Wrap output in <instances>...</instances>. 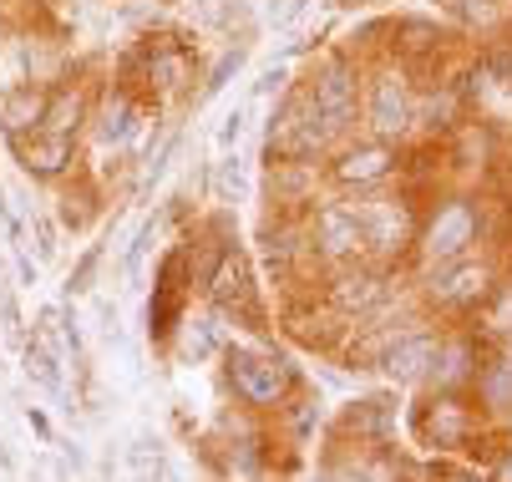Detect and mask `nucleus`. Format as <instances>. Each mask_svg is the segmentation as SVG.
<instances>
[{
    "label": "nucleus",
    "instance_id": "nucleus-1",
    "mask_svg": "<svg viewBox=\"0 0 512 482\" xmlns=\"http://www.w3.org/2000/svg\"><path fill=\"white\" fill-rule=\"evenodd\" d=\"M224 361H229V386L239 391V401H249V406H279L284 401V391H289L284 361L244 351V346H229Z\"/></svg>",
    "mask_w": 512,
    "mask_h": 482
},
{
    "label": "nucleus",
    "instance_id": "nucleus-2",
    "mask_svg": "<svg viewBox=\"0 0 512 482\" xmlns=\"http://www.w3.org/2000/svg\"><path fill=\"white\" fill-rule=\"evenodd\" d=\"M310 117L320 122L325 137H340L355 122V72L345 61H330L310 87Z\"/></svg>",
    "mask_w": 512,
    "mask_h": 482
},
{
    "label": "nucleus",
    "instance_id": "nucleus-3",
    "mask_svg": "<svg viewBox=\"0 0 512 482\" xmlns=\"http://www.w3.org/2000/svg\"><path fill=\"white\" fill-rule=\"evenodd\" d=\"M203 290L224 315H249L254 310V269H249V259L239 249H224L218 264H213V274L203 280Z\"/></svg>",
    "mask_w": 512,
    "mask_h": 482
},
{
    "label": "nucleus",
    "instance_id": "nucleus-4",
    "mask_svg": "<svg viewBox=\"0 0 512 482\" xmlns=\"http://www.w3.org/2000/svg\"><path fill=\"white\" fill-rule=\"evenodd\" d=\"M472 234H477L472 209H467V203H447V209L431 219V229H426L421 249H426V259H431V264H447V259H462V249L472 244Z\"/></svg>",
    "mask_w": 512,
    "mask_h": 482
},
{
    "label": "nucleus",
    "instance_id": "nucleus-5",
    "mask_svg": "<svg viewBox=\"0 0 512 482\" xmlns=\"http://www.w3.org/2000/svg\"><path fill=\"white\" fill-rule=\"evenodd\" d=\"M365 117H371L376 137H401V132L411 127V117H416L406 82H401V77H391V72H386V77H376V82H371V102H365Z\"/></svg>",
    "mask_w": 512,
    "mask_h": 482
},
{
    "label": "nucleus",
    "instance_id": "nucleus-6",
    "mask_svg": "<svg viewBox=\"0 0 512 482\" xmlns=\"http://www.w3.org/2000/svg\"><path fill=\"white\" fill-rule=\"evenodd\" d=\"M16 143V158H21V168L31 173V178H61L66 168H71V137H61V132H26V137H11Z\"/></svg>",
    "mask_w": 512,
    "mask_h": 482
},
{
    "label": "nucleus",
    "instance_id": "nucleus-7",
    "mask_svg": "<svg viewBox=\"0 0 512 482\" xmlns=\"http://www.w3.org/2000/svg\"><path fill=\"white\" fill-rule=\"evenodd\" d=\"M436 361H442V346H436L431 335H406V340H396V346L381 356V366H386L396 381H421Z\"/></svg>",
    "mask_w": 512,
    "mask_h": 482
},
{
    "label": "nucleus",
    "instance_id": "nucleus-8",
    "mask_svg": "<svg viewBox=\"0 0 512 482\" xmlns=\"http://www.w3.org/2000/svg\"><path fill=\"white\" fill-rule=\"evenodd\" d=\"M315 234H320V249H325L330 259H345V254H355V249L365 244L355 209H340V203H330V209L315 214Z\"/></svg>",
    "mask_w": 512,
    "mask_h": 482
},
{
    "label": "nucleus",
    "instance_id": "nucleus-9",
    "mask_svg": "<svg viewBox=\"0 0 512 482\" xmlns=\"http://www.w3.org/2000/svg\"><path fill=\"white\" fill-rule=\"evenodd\" d=\"M41 112H46V87H6L0 92V122H6L11 137H26L41 127Z\"/></svg>",
    "mask_w": 512,
    "mask_h": 482
},
{
    "label": "nucleus",
    "instance_id": "nucleus-10",
    "mask_svg": "<svg viewBox=\"0 0 512 482\" xmlns=\"http://www.w3.org/2000/svg\"><path fill=\"white\" fill-rule=\"evenodd\" d=\"M355 219H360V234L371 239V244H381V249H401V239H406V214H401V209H391V203L371 198L365 209H355Z\"/></svg>",
    "mask_w": 512,
    "mask_h": 482
},
{
    "label": "nucleus",
    "instance_id": "nucleus-11",
    "mask_svg": "<svg viewBox=\"0 0 512 482\" xmlns=\"http://www.w3.org/2000/svg\"><path fill=\"white\" fill-rule=\"evenodd\" d=\"M482 290H487V269L472 264V259H462V264L447 259L442 274H431V295L436 300H477Z\"/></svg>",
    "mask_w": 512,
    "mask_h": 482
},
{
    "label": "nucleus",
    "instance_id": "nucleus-12",
    "mask_svg": "<svg viewBox=\"0 0 512 482\" xmlns=\"http://www.w3.org/2000/svg\"><path fill=\"white\" fill-rule=\"evenodd\" d=\"M87 122V97L77 87H56L46 92V112H41V132H61V137H77V127Z\"/></svg>",
    "mask_w": 512,
    "mask_h": 482
},
{
    "label": "nucleus",
    "instance_id": "nucleus-13",
    "mask_svg": "<svg viewBox=\"0 0 512 482\" xmlns=\"http://www.w3.org/2000/svg\"><path fill=\"white\" fill-rule=\"evenodd\" d=\"M386 173H391L386 143H360V148L340 153V163H335V178H340V183H376V178H386Z\"/></svg>",
    "mask_w": 512,
    "mask_h": 482
},
{
    "label": "nucleus",
    "instance_id": "nucleus-14",
    "mask_svg": "<svg viewBox=\"0 0 512 482\" xmlns=\"http://www.w3.org/2000/svg\"><path fill=\"white\" fill-rule=\"evenodd\" d=\"M132 127H137V107H132V97H127V92H112V97L102 102L97 137H102V143H127Z\"/></svg>",
    "mask_w": 512,
    "mask_h": 482
},
{
    "label": "nucleus",
    "instance_id": "nucleus-15",
    "mask_svg": "<svg viewBox=\"0 0 512 482\" xmlns=\"http://www.w3.org/2000/svg\"><path fill=\"white\" fill-rule=\"evenodd\" d=\"M330 300H335V310H371L376 300H381V280L376 274H345V280H335V290H330Z\"/></svg>",
    "mask_w": 512,
    "mask_h": 482
},
{
    "label": "nucleus",
    "instance_id": "nucleus-16",
    "mask_svg": "<svg viewBox=\"0 0 512 482\" xmlns=\"http://www.w3.org/2000/svg\"><path fill=\"white\" fill-rule=\"evenodd\" d=\"M21 366H26V376H31L36 386H46V391H61V361H56V351H51V340H46V335H36L31 346H26Z\"/></svg>",
    "mask_w": 512,
    "mask_h": 482
},
{
    "label": "nucleus",
    "instance_id": "nucleus-17",
    "mask_svg": "<svg viewBox=\"0 0 512 482\" xmlns=\"http://www.w3.org/2000/svg\"><path fill=\"white\" fill-rule=\"evenodd\" d=\"M148 77H153L163 92H178V87L188 82V51H178V46H153Z\"/></svg>",
    "mask_w": 512,
    "mask_h": 482
},
{
    "label": "nucleus",
    "instance_id": "nucleus-18",
    "mask_svg": "<svg viewBox=\"0 0 512 482\" xmlns=\"http://www.w3.org/2000/svg\"><path fill=\"white\" fill-rule=\"evenodd\" d=\"M173 330H178V356H183V361H193V366H198V361H208V356L218 351V335H213V325H208V320H178Z\"/></svg>",
    "mask_w": 512,
    "mask_h": 482
},
{
    "label": "nucleus",
    "instance_id": "nucleus-19",
    "mask_svg": "<svg viewBox=\"0 0 512 482\" xmlns=\"http://www.w3.org/2000/svg\"><path fill=\"white\" fill-rule=\"evenodd\" d=\"M239 66H244V51H224V56H218V66H213L208 82H203V97L224 92V87H229V77H239Z\"/></svg>",
    "mask_w": 512,
    "mask_h": 482
},
{
    "label": "nucleus",
    "instance_id": "nucleus-20",
    "mask_svg": "<svg viewBox=\"0 0 512 482\" xmlns=\"http://www.w3.org/2000/svg\"><path fill=\"white\" fill-rule=\"evenodd\" d=\"M97 264H102V249L92 244V249L82 254V264L71 269V280H66V295H87V290H92V280H97Z\"/></svg>",
    "mask_w": 512,
    "mask_h": 482
},
{
    "label": "nucleus",
    "instance_id": "nucleus-21",
    "mask_svg": "<svg viewBox=\"0 0 512 482\" xmlns=\"http://www.w3.org/2000/svg\"><path fill=\"white\" fill-rule=\"evenodd\" d=\"M482 391H487V401H492V406H512V361L492 366V371H487V381H482Z\"/></svg>",
    "mask_w": 512,
    "mask_h": 482
},
{
    "label": "nucleus",
    "instance_id": "nucleus-22",
    "mask_svg": "<svg viewBox=\"0 0 512 482\" xmlns=\"http://www.w3.org/2000/svg\"><path fill=\"white\" fill-rule=\"evenodd\" d=\"M218 193H224V198L244 193V158L239 153H229L224 163H218Z\"/></svg>",
    "mask_w": 512,
    "mask_h": 482
},
{
    "label": "nucleus",
    "instance_id": "nucleus-23",
    "mask_svg": "<svg viewBox=\"0 0 512 482\" xmlns=\"http://www.w3.org/2000/svg\"><path fill=\"white\" fill-rule=\"evenodd\" d=\"M132 467H137L142 477H153V472H163V452H158V442H148V437H137V447H132Z\"/></svg>",
    "mask_w": 512,
    "mask_h": 482
},
{
    "label": "nucleus",
    "instance_id": "nucleus-24",
    "mask_svg": "<svg viewBox=\"0 0 512 482\" xmlns=\"http://www.w3.org/2000/svg\"><path fill=\"white\" fill-rule=\"evenodd\" d=\"M153 234H158V224H142V229L132 234V249H127V274H132V280H137V269H142V254H148Z\"/></svg>",
    "mask_w": 512,
    "mask_h": 482
},
{
    "label": "nucleus",
    "instance_id": "nucleus-25",
    "mask_svg": "<svg viewBox=\"0 0 512 482\" xmlns=\"http://www.w3.org/2000/svg\"><path fill=\"white\" fill-rule=\"evenodd\" d=\"M239 132H244V107H234V112L224 117V127H218V143L234 148V143H239Z\"/></svg>",
    "mask_w": 512,
    "mask_h": 482
},
{
    "label": "nucleus",
    "instance_id": "nucleus-26",
    "mask_svg": "<svg viewBox=\"0 0 512 482\" xmlns=\"http://www.w3.org/2000/svg\"><path fill=\"white\" fill-rule=\"evenodd\" d=\"M300 6H305V0H274L269 16H274V21H289V16H300Z\"/></svg>",
    "mask_w": 512,
    "mask_h": 482
},
{
    "label": "nucleus",
    "instance_id": "nucleus-27",
    "mask_svg": "<svg viewBox=\"0 0 512 482\" xmlns=\"http://www.w3.org/2000/svg\"><path fill=\"white\" fill-rule=\"evenodd\" d=\"M279 87H284V66H279V72H264V77H259V87H254V92H259V97H264V92H279Z\"/></svg>",
    "mask_w": 512,
    "mask_h": 482
},
{
    "label": "nucleus",
    "instance_id": "nucleus-28",
    "mask_svg": "<svg viewBox=\"0 0 512 482\" xmlns=\"http://www.w3.org/2000/svg\"><path fill=\"white\" fill-rule=\"evenodd\" d=\"M16 269H21V280H26V285H36V264H31L26 254H16Z\"/></svg>",
    "mask_w": 512,
    "mask_h": 482
},
{
    "label": "nucleus",
    "instance_id": "nucleus-29",
    "mask_svg": "<svg viewBox=\"0 0 512 482\" xmlns=\"http://www.w3.org/2000/svg\"><path fill=\"white\" fill-rule=\"evenodd\" d=\"M0 41H6V16H0Z\"/></svg>",
    "mask_w": 512,
    "mask_h": 482
}]
</instances>
